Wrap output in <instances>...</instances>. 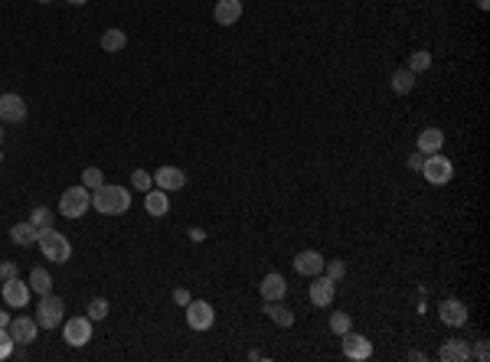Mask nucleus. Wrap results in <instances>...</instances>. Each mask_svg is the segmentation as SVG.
Returning <instances> with one entry per match:
<instances>
[{
	"instance_id": "nucleus-1",
	"label": "nucleus",
	"mask_w": 490,
	"mask_h": 362,
	"mask_svg": "<svg viewBox=\"0 0 490 362\" xmlns=\"http://www.w3.org/2000/svg\"><path fill=\"white\" fill-rule=\"evenodd\" d=\"M92 206L101 215H125L131 209V189L118 183H101L99 189H92Z\"/></svg>"
},
{
	"instance_id": "nucleus-2",
	"label": "nucleus",
	"mask_w": 490,
	"mask_h": 362,
	"mask_svg": "<svg viewBox=\"0 0 490 362\" xmlns=\"http://www.w3.org/2000/svg\"><path fill=\"white\" fill-rule=\"evenodd\" d=\"M39 251L46 255V262L52 264H65L69 258H72V242L63 235V232H56V228H43L37 238Z\"/></svg>"
},
{
	"instance_id": "nucleus-3",
	"label": "nucleus",
	"mask_w": 490,
	"mask_h": 362,
	"mask_svg": "<svg viewBox=\"0 0 490 362\" xmlns=\"http://www.w3.org/2000/svg\"><path fill=\"white\" fill-rule=\"evenodd\" d=\"M88 209H92V189H85L82 183L69 187L59 196V215H65V219H82Z\"/></svg>"
},
{
	"instance_id": "nucleus-4",
	"label": "nucleus",
	"mask_w": 490,
	"mask_h": 362,
	"mask_svg": "<svg viewBox=\"0 0 490 362\" xmlns=\"http://www.w3.org/2000/svg\"><path fill=\"white\" fill-rule=\"evenodd\" d=\"M65 320V304L63 297H56V294H39V304H37V323L43 330H56V326H63Z\"/></svg>"
},
{
	"instance_id": "nucleus-5",
	"label": "nucleus",
	"mask_w": 490,
	"mask_h": 362,
	"mask_svg": "<svg viewBox=\"0 0 490 362\" xmlns=\"http://www.w3.org/2000/svg\"><path fill=\"white\" fill-rule=\"evenodd\" d=\"M422 176H425V183H431V187H445V183H451L454 163L448 160V157H441V150L438 153H425Z\"/></svg>"
},
{
	"instance_id": "nucleus-6",
	"label": "nucleus",
	"mask_w": 490,
	"mask_h": 362,
	"mask_svg": "<svg viewBox=\"0 0 490 362\" xmlns=\"http://www.w3.org/2000/svg\"><path fill=\"white\" fill-rule=\"evenodd\" d=\"M183 310H187V326L196 330V333H203V330H210L216 323V310L210 300H190Z\"/></svg>"
},
{
	"instance_id": "nucleus-7",
	"label": "nucleus",
	"mask_w": 490,
	"mask_h": 362,
	"mask_svg": "<svg viewBox=\"0 0 490 362\" xmlns=\"http://www.w3.org/2000/svg\"><path fill=\"white\" fill-rule=\"evenodd\" d=\"M63 339L69 346H88V339H92V320L88 317H72V320H63Z\"/></svg>"
},
{
	"instance_id": "nucleus-8",
	"label": "nucleus",
	"mask_w": 490,
	"mask_h": 362,
	"mask_svg": "<svg viewBox=\"0 0 490 362\" xmlns=\"http://www.w3.org/2000/svg\"><path fill=\"white\" fill-rule=\"evenodd\" d=\"M340 346H343V356L353 362H366L373 356V343L366 337H360V333H353V330H347V333L340 337Z\"/></svg>"
},
{
	"instance_id": "nucleus-9",
	"label": "nucleus",
	"mask_w": 490,
	"mask_h": 362,
	"mask_svg": "<svg viewBox=\"0 0 490 362\" xmlns=\"http://www.w3.org/2000/svg\"><path fill=\"white\" fill-rule=\"evenodd\" d=\"M438 317L445 326H454V330H458V326L467 323V304L461 297H445L438 307Z\"/></svg>"
},
{
	"instance_id": "nucleus-10",
	"label": "nucleus",
	"mask_w": 490,
	"mask_h": 362,
	"mask_svg": "<svg viewBox=\"0 0 490 362\" xmlns=\"http://www.w3.org/2000/svg\"><path fill=\"white\" fill-rule=\"evenodd\" d=\"M7 333L13 337V343H17V346H30V343L37 339V333H39L37 317H13L10 326H7Z\"/></svg>"
},
{
	"instance_id": "nucleus-11",
	"label": "nucleus",
	"mask_w": 490,
	"mask_h": 362,
	"mask_svg": "<svg viewBox=\"0 0 490 362\" xmlns=\"http://www.w3.org/2000/svg\"><path fill=\"white\" fill-rule=\"evenodd\" d=\"M0 121H7V125H20V121H26V101L20 98L17 92L0 95Z\"/></svg>"
},
{
	"instance_id": "nucleus-12",
	"label": "nucleus",
	"mask_w": 490,
	"mask_h": 362,
	"mask_svg": "<svg viewBox=\"0 0 490 362\" xmlns=\"http://www.w3.org/2000/svg\"><path fill=\"white\" fill-rule=\"evenodd\" d=\"M3 304L7 307H13V310H20V307H26L30 304V281H20V277H13V281H3Z\"/></svg>"
},
{
	"instance_id": "nucleus-13",
	"label": "nucleus",
	"mask_w": 490,
	"mask_h": 362,
	"mask_svg": "<svg viewBox=\"0 0 490 362\" xmlns=\"http://www.w3.org/2000/svg\"><path fill=\"white\" fill-rule=\"evenodd\" d=\"M324 255L320 251H298L294 255V271L301 277H317V275H324Z\"/></svg>"
},
{
	"instance_id": "nucleus-14",
	"label": "nucleus",
	"mask_w": 490,
	"mask_h": 362,
	"mask_svg": "<svg viewBox=\"0 0 490 362\" xmlns=\"http://www.w3.org/2000/svg\"><path fill=\"white\" fill-rule=\"evenodd\" d=\"M334 294H337V281H330L327 275H317L311 290H307V297H311L314 307H330V304H334Z\"/></svg>"
},
{
	"instance_id": "nucleus-15",
	"label": "nucleus",
	"mask_w": 490,
	"mask_h": 362,
	"mask_svg": "<svg viewBox=\"0 0 490 362\" xmlns=\"http://www.w3.org/2000/svg\"><path fill=\"white\" fill-rule=\"evenodd\" d=\"M154 183H157V189H163V193H170V189H183L187 187V173H183L180 167H157Z\"/></svg>"
},
{
	"instance_id": "nucleus-16",
	"label": "nucleus",
	"mask_w": 490,
	"mask_h": 362,
	"mask_svg": "<svg viewBox=\"0 0 490 362\" xmlns=\"http://www.w3.org/2000/svg\"><path fill=\"white\" fill-rule=\"evenodd\" d=\"M213 20L219 26H236L242 20V0H216Z\"/></svg>"
},
{
	"instance_id": "nucleus-17",
	"label": "nucleus",
	"mask_w": 490,
	"mask_h": 362,
	"mask_svg": "<svg viewBox=\"0 0 490 362\" xmlns=\"http://www.w3.org/2000/svg\"><path fill=\"white\" fill-rule=\"evenodd\" d=\"M258 294H262V300H285L288 281L278 275V271H268V275L262 277V284H258Z\"/></svg>"
},
{
	"instance_id": "nucleus-18",
	"label": "nucleus",
	"mask_w": 490,
	"mask_h": 362,
	"mask_svg": "<svg viewBox=\"0 0 490 362\" xmlns=\"http://www.w3.org/2000/svg\"><path fill=\"white\" fill-rule=\"evenodd\" d=\"M418 153H438L445 147V131L441 127H425V131H418Z\"/></svg>"
},
{
	"instance_id": "nucleus-19",
	"label": "nucleus",
	"mask_w": 490,
	"mask_h": 362,
	"mask_svg": "<svg viewBox=\"0 0 490 362\" xmlns=\"http://www.w3.org/2000/svg\"><path fill=\"white\" fill-rule=\"evenodd\" d=\"M144 209H147V215H154V219H163V215L170 213L167 193H163V189H147V193H144Z\"/></svg>"
},
{
	"instance_id": "nucleus-20",
	"label": "nucleus",
	"mask_w": 490,
	"mask_h": 362,
	"mask_svg": "<svg viewBox=\"0 0 490 362\" xmlns=\"http://www.w3.org/2000/svg\"><path fill=\"white\" fill-rule=\"evenodd\" d=\"M262 313H268V320H272L275 326H294V313H291L281 300H265Z\"/></svg>"
},
{
	"instance_id": "nucleus-21",
	"label": "nucleus",
	"mask_w": 490,
	"mask_h": 362,
	"mask_svg": "<svg viewBox=\"0 0 490 362\" xmlns=\"http://www.w3.org/2000/svg\"><path fill=\"white\" fill-rule=\"evenodd\" d=\"M438 356L445 362H467V359H471V346H467L465 339H448V343L441 346Z\"/></svg>"
},
{
	"instance_id": "nucleus-22",
	"label": "nucleus",
	"mask_w": 490,
	"mask_h": 362,
	"mask_svg": "<svg viewBox=\"0 0 490 362\" xmlns=\"http://www.w3.org/2000/svg\"><path fill=\"white\" fill-rule=\"evenodd\" d=\"M37 238H39V228L30 222V219H26V222H17L10 228V242H13V245H33Z\"/></svg>"
},
{
	"instance_id": "nucleus-23",
	"label": "nucleus",
	"mask_w": 490,
	"mask_h": 362,
	"mask_svg": "<svg viewBox=\"0 0 490 362\" xmlns=\"http://www.w3.org/2000/svg\"><path fill=\"white\" fill-rule=\"evenodd\" d=\"M125 46H127V33H125V30L112 26V30H105V33H101V50H105V52H121Z\"/></svg>"
},
{
	"instance_id": "nucleus-24",
	"label": "nucleus",
	"mask_w": 490,
	"mask_h": 362,
	"mask_svg": "<svg viewBox=\"0 0 490 362\" xmlns=\"http://www.w3.org/2000/svg\"><path fill=\"white\" fill-rule=\"evenodd\" d=\"M415 82H418V75L409 72V69H396V72H392V92H396V95H409L415 88Z\"/></svg>"
},
{
	"instance_id": "nucleus-25",
	"label": "nucleus",
	"mask_w": 490,
	"mask_h": 362,
	"mask_svg": "<svg viewBox=\"0 0 490 362\" xmlns=\"http://www.w3.org/2000/svg\"><path fill=\"white\" fill-rule=\"evenodd\" d=\"M30 290H33V294H50L52 290V277L46 268H33V271H30Z\"/></svg>"
},
{
	"instance_id": "nucleus-26",
	"label": "nucleus",
	"mask_w": 490,
	"mask_h": 362,
	"mask_svg": "<svg viewBox=\"0 0 490 362\" xmlns=\"http://www.w3.org/2000/svg\"><path fill=\"white\" fill-rule=\"evenodd\" d=\"M409 72H415V75H422V72H428L431 69V52L428 50H415L412 56H409V65H405Z\"/></svg>"
},
{
	"instance_id": "nucleus-27",
	"label": "nucleus",
	"mask_w": 490,
	"mask_h": 362,
	"mask_svg": "<svg viewBox=\"0 0 490 362\" xmlns=\"http://www.w3.org/2000/svg\"><path fill=\"white\" fill-rule=\"evenodd\" d=\"M347 330H353V317L350 313H330V333H337V337H343Z\"/></svg>"
},
{
	"instance_id": "nucleus-28",
	"label": "nucleus",
	"mask_w": 490,
	"mask_h": 362,
	"mask_svg": "<svg viewBox=\"0 0 490 362\" xmlns=\"http://www.w3.org/2000/svg\"><path fill=\"white\" fill-rule=\"evenodd\" d=\"M30 222L37 225L39 232H43V228H52V209H50V206H37V209H33V215H30Z\"/></svg>"
},
{
	"instance_id": "nucleus-29",
	"label": "nucleus",
	"mask_w": 490,
	"mask_h": 362,
	"mask_svg": "<svg viewBox=\"0 0 490 362\" xmlns=\"http://www.w3.org/2000/svg\"><path fill=\"white\" fill-rule=\"evenodd\" d=\"M131 189H138V193L154 189V173H147V170H134V173H131Z\"/></svg>"
},
{
	"instance_id": "nucleus-30",
	"label": "nucleus",
	"mask_w": 490,
	"mask_h": 362,
	"mask_svg": "<svg viewBox=\"0 0 490 362\" xmlns=\"http://www.w3.org/2000/svg\"><path fill=\"white\" fill-rule=\"evenodd\" d=\"M108 310H112V307H108V300L105 297H95L92 300V304H88V320H92V323H95V320H105V317H108Z\"/></svg>"
},
{
	"instance_id": "nucleus-31",
	"label": "nucleus",
	"mask_w": 490,
	"mask_h": 362,
	"mask_svg": "<svg viewBox=\"0 0 490 362\" xmlns=\"http://www.w3.org/2000/svg\"><path fill=\"white\" fill-rule=\"evenodd\" d=\"M101 183H105V176H101L99 167H85V170H82V187L85 189H99Z\"/></svg>"
},
{
	"instance_id": "nucleus-32",
	"label": "nucleus",
	"mask_w": 490,
	"mask_h": 362,
	"mask_svg": "<svg viewBox=\"0 0 490 362\" xmlns=\"http://www.w3.org/2000/svg\"><path fill=\"white\" fill-rule=\"evenodd\" d=\"M324 275L330 277V281H343V275H347V264L340 262V258H334V262H324Z\"/></svg>"
},
{
	"instance_id": "nucleus-33",
	"label": "nucleus",
	"mask_w": 490,
	"mask_h": 362,
	"mask_svg": "<svg viewBox=\"0 0 490 362\" xmlns=\"http://www.w3.org/2000/svg\"><path fill=\"white\" fill-rule=\"evenodd\" d=\"M13 277H20L17 262H0V284H3V281H13Z\"/></svg>"
},
{
	"instance_id": "nucleus-34",
	"label": "nucleus",
	"mask_w": 490,
	"mask_h": 362,
	"mask_svg": "<svg viewBox=\"0 0 490 362\" xmlns=\"http://www.w3.org/2000/svg\"><path fill=\"white\" fill-rule=\"evenodd\" d=\"M13 337L7 333V330H0V359H10V352H13Z\"/></svg>"
},
{
	"instance_id": "nucleus-35",
	"label": "nucleus",
	"mask_w": 490,
	"mask_h": 362,
	"mask_svg": "<svg viewBox=\"0 0 490 362\" xmlns=\"http://www.w3.org/2000/svg\"><path fill=\"white\" fill-rule=\"evenodd\" d=\"M474 359H478V362H487V359H490V346H487V339H478V350H474Z\"/></svg>"
},
{
	"instance_id": "nucleus-36",
	"label": "nucleus",
	"mask_w": 490,
	"mask_h": 362,
	"mask_svg": "<svg viewBox=\"0 0 490 362\" xmlns=\"http://www.w3.org/2000/svg\"><path fill=\"white\" fill-rule=\"evenodd\" d=\"M190 300H193V297H190V290H187V288H174V304H180V307H187Z\"/></svg>"
},
{
	"instance_id": "nucleus-37",
	"label": "nucleus",
	"mask_w": 490,
	"mask_h": 362,
	"mask_svg": "<svg viewBox=\"0 0 490 362\" xmlns=\"http://www.w3.org/2000/svg\"><path fill=\"white\" fill-rule=\"evenodd\" d=\"M422 163H425V153H422V157L415 153L412 160H409V170H422Z\"/></svg>"
},
{
	"instance_id": "nucleus-38",
	"label": "nucleus",
	"mask_w": 490,
	"mask_h": 362,
	"mask_svg": "<svg viewBox=\"0 0 490 362\" xmlns=\"http://www.w3.org/2000/svg\"><path fill=\"white\" fill-rule=\"evenodd\" d=\"M190 238H193V242H203V238H206V232H203L200 225H193V228H190Z\"/></svg>"
},
{
	"instance_id": "nucleus-39",
	"label": "nucleus",
	"mask_w": 490,
	"mask_h": 362,
	"mask_svg": "<svg viewBox=\"0 0 490 362\" xmlns=\"http://www.w3.org/2000/svg\"><path fill=\"white\" fill-rule=\"evenodd\" d=\"M409 359H418V362H425V352H422V350H412V352H409Z\"/></svg>"
},
{
	"instance_id": "nucleus-40",
	"label": "nucleus",
	"mask_w": 490,
	"mask_h": 362,
	"mask_svg": "<svg viewBox=\"0 0 490 362\" xmlns=\"http://www.w3.org/2000/svg\"><path fill=\"white\" fill-rule=\"evenodd\" d=\"M7 326H10V317H7V313H0V330H7Z\"/></svg>"
},
{
	"instance_id": "nucleus-41",
	"label": "nucleus",
	"mask_w": 490,
	"mask_h": 362,
	"mask_svg": "<svg viewBox=\"0 0 490 362\" xmlns=\"http://www.w3.org/2000/svg\"><path fill=\"white\" fill-rule=\"evenodd\" d=\"M478 7H480V10H487V7H490V0H478Z\"/></svg>"
},
{
	"instance_id": "nucleus-42",
	"label": "nucleus",
	"mask_w": 490,
	"mask_h": 362,
	"mask_svg": "<svg viewBox=\"0 0 490 362\" xmlns=\"http://www.w3.org/2000/svg\"><path fill=\"white\" fill-rule=\"evenodd\" d=\"M69 3H79V7H82V3H88V0H69Z\"/></svg>"
},
{
	"instance_id": "nucleus-43",
	"label": "nucleus",
	"mask_w": 490,
	"mask_h": 362,
	"mask_svg": "<svg viewBox=\"0 0 490 362\" xmlns=\"http://www.w3.org/2000/svg\"><path fill=\"white\" fill-rule=\"evenodd\" d=\"M37 3H50V0H37Z\"/></svg>"
},
{
	"instance_id": "nucleus-44",
	"label": "nucleus",
	"mask_w": 490,
	"mask_h": 362,
	"mask_svg": "<svg viewBox=\"0 0 490 362\" xmlns=\"http://www.w3.org/2000/svg\"><path fill=\"white\" fill-rule=\"evenodd\" d=\"M0 138H3V131H0Z\"/></svg>"
},
{
	"instance_id": "nucleus-45",
	"label": "nucleus",
	"mask_w": 490,
	"mask_h": 362,
	"mask_svg": "<svg viewBox=\"0 0 490 362\" xmlns=\"http://www.w3.org/2000/svg\"><path fill=\"white\" fill-rule=\"evenodd\" d=\"M0 160H3V157H0Z\"/></svg>"
}]
</instances>
